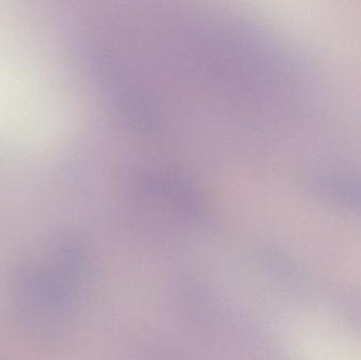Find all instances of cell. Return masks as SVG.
I'll return each mask as SVG.
<instances>
[]
</instances>
